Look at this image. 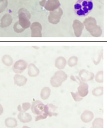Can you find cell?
Here are the masks:
<instances>
[{
    "label": "cell",
    "mask_w": 107,
    "mask_h": 128,
    "mask_svg": "<svg viewBox=\"0 0 107 128\" xmlns=\"http://www.w3.org/2000/svg\"><path fill=\"white\" fill-rule=\"evenodd\" d=\"M94 8L92 0H77L74 5V10L76 15L86 16L91 12Z\"/></svg>",
    "instance_id": "6da1fadb"
},
{
    "label": "cell",
    "mask_w": 107,
    "mask_h": 128,
    "mask_svg": "<svg viewBox=\"0 0 107 128\" xmlns=\"http://www.w3.org/2000/svg\"><path fill=\"white\" fill-rule=\"evenodd\" d=\"M83 24L84 28L94 37H100L102 36V30L99 26L97 25V22L94 17H88L84 19Z\"/></svg>",
    "instance_id": "7a4b0ae2"
},
{
    "label": "cell",
    "mask_w": 107,
    "mask_h": 128,
    "mask_svg": "<svg viewBox=\"0 0 107 128\" xmlns=\"http://www.w3.org/2000/svg\"><path fill=\"white\" fill-rule=\"evenodd\" d=\"M18 22L24 30L30 27L32 23L30 22L31 13L28 9L25 8H20L18 11Z\"/></svg>",
    "instance_id": "3957f363"
},
{
    "label": "cell",
    "mask_w": 107,
    "mask_h": 128,
    "mask_svg": "<svg viewBox=\"0 0 107 128\" xmlns=\"http://www.w3.org/2000/svg\"><path fill=\"white\" fill-rule=\"evenodd\" d=\"M68 78V75L63 70H59L54 73L50 78V83L53 88H58L61 86Z\"/></svg>",
    "instance_id": "277c9868"
},
{
    "label": "cell",
    "mask_w": 107,
    "mask_h": 128,
    "mask_svg": "<svg viewBox=\"0 0 107 128\" xmlns=\"http://www.w3.org/2000/svg\"><path fill=\"white\" fill-rule=\"evenodd\" d=\"M63 14H64V11L62 10V8L61 7H59L56 10L50 11V14L48 17V20L50 24L56 25L60 22Z\"/></svg>",
    "instance_id": "5b68a950"
},
{
    "label": "cell",
    "mask_w": 107,
    "mask_h": 128,
    "mask_svg": "<svg viewBox=\"0 0 107 128\" xmlns=\"http://www.w3.org/2000/svg\"><path fill=\"white\" fill-rule=\"evenodd\" d=\"M28 64L26 61L24 60H19L12 65V71L16 74H21L28 68Z\"/></svg>",
    "instance_id": "8992f818"
},
{
    "label": "cell",
    "mask_w": 107,
    "mask_h": 128,
    "mask_svg": "<svg viewBox=\"0 0 107 128\" xmlns=\"http://www.w3.org/2000/svg\"><path fill=\"white\" fill-rule=\"evenodd\" d=\"M32 32V37H42V27L40 23L38 22H34L32 23L30 27Z\"/></svg>",
    "instance_id": "52a82bcc"
},
{
    "label": "cell",
    "mask_w": 107,
    "mask_h": 128,
    "mask_svg": "<svg viewBox=\"0 0 107 128\" xmlns=\"http://www.w3.org/2000/svg\"><path fill=\"white\" fill-rule=\"evenodd\" d=\"M45 105L41 102V101L37 100V101H33L31 106V110L33 114L36 115L41 114L44 111Z\"/></svg>",
    "instance_id": "ba28073f"
},
{
    "label": "cell",
    "mask_w": 107,
    "mask_h": 128,
    "mask_svg": "<svg viewBox=\"0 0 107 128\" xmlns=\"http://www.w3.org/2000/svg\"><path fill=\"white\" fill-rule=\"evenodd\" d=\"M76 80H78L79 82V85L77 88V92H78V94L82 98H84V97L87 96L89 94L88 84H87V82L81 80L78 76H76Z\"/></svg>",
    "instance_id": "9c48e42d"
},
{
    "label": "cell",
    "mask_w": 107,
    "mask_h": 128,
    "mask_svg": "<svg viewBox=\"0 0 107 128\" xmlns=\"http://www.w3.org/2000/svg\"><path fill=\"white\" fill-rule=\"evenodd\" d=\"M72 26L74 36L76 37H80V36H82V32H83L84 29V25L83 24V22H82L79 20L75 19L72 22Z\"/></svg>",
    "instance_id": "30bf717a"
},
{
    "label": "cell",
    "mask_w": 107,
    "mask_h": 128,
    "mask_svg": "<svg viewBox=\"0 0 107 128\" xmlns=\"http://www.w3.org/2000/svg\"><path fill=\"white\" fill-rule=\"evenodd\" d=\"M78 77L82 81L87 82L88 81H91L94 79L95 78V74L86 69H82L79 71Z\"/></svg>",
    "instance_id": "8fae6325"
},
{
    "label": "cell",
    "mask_w": 107,
    "mask_h": 128,
    "mask_svg": "<svg viewBox=\"0 0 107 128\" xmlns=\"http://www.w3.org/2000/svg\"><path fill=\"white\" fill-rule=\"evenodd\" d=\"M58 107L53 104H47L45 105L44 111L42 114L46 118L47 117H52V116H57L58 114L56 112Z\"/></svg>",
    "instance_id": "7c38bea8"
},
{
    "label": "cell",
    "mask_w": 107,
    "mask_h": 128,
    "mask_svg": "<svg viewBox=\"0 0 107 128\" xmlns=\"http://www.w3.org/2000/svg\"><path fill=\"white\" fill-rule=\"evenodd\" d=\"M60 2L59 0H48L46 1L44 8L48 11H52L60 7Z\"/></svg>",
    "instance_id": "4fadbf2b"
},
{
    "label": "cell",
    "mask_w": 107,
    "mask_h": 128,
    "mask_svg": "<svg viewBox=\"0 0 107 128\" xmlns=\"http://www.w3.org/2000/svg\"><path fill=\"white\" fill-rule=\"evenodd\" d=\"M12 23V17L10 14H5L3 16L0 21V27L2 28H6Z\"/></svg>",
    "instance_id": "5bb4252c"
},
{
    "label": "cell",
    "mask_w": 107,
    "mask_h": 128,
    "mask_svg": "<svg viewBox=\"0 0 107 128\" xmlns=\"http://www.w3.org/2000/svg\"><path fill=\"white\" fill-rule=\"evenodd\" d=\"M94 118V114L91 110H86L80 115V120L84 123H90Z\"/></svg>",
    "instance_id": "9a60e30c"
},
{
    "label": "cell",
    "mask_w": 107,
    "mask_h": 128,
    "mask_svg": "<svg viewBox=\"0 0 107 128\" xmlns=\"http://www.w3.org/2000/svg\"><path fill=\"white\" fill-rule=\"evenodd\" d=\"M27 69H28V74L30 77H37L40 73L39 69L33 63L28 64Z\"/></svg>",
    "instance_id": "2e32d148"
},
{
    "label": "cell",
    "mask_w": 107,
    "mask_h": 128,
    "mask_svg": "<svg viewBox=\"0 0 107 128\" xmlns=\"http://www.w3.org/2000/svg\"><path fill=\"white\" fill-rule=\"evenodd\" d=\"M18 119L20 122L24 124H26L30 122L32 120V116L29 113L24 110H20L19 111L18 114Z\"/></svg>",
    "instance_id": "e0dca14e"
},
{
    "label": "cell",
    "mask_w": 107,
    "mask_h": 128,
    "mask_svg": "<svg viewBox=\"0 0 107 128\" xmlns=\"http://www.w3.org/2000/svg\"><path fill=\"white\" fill-rule=\"evenodd\" d=\"M14 84L17 86H23L26 85L28 81V78L24 75L20 74H16L13 77Z\"/></svg>",
    "instance_id": "ac0fdd59"
},
{
    "label": "cell",
    "mask_w": 107,
    "mask_h": 128,
    "mask_svg": "<svg viewBox=\"0 0 107 128\" xmlns=\"http://www.w3.org/2000/svg\"><path fill=\"white\" fill-rule=\"evenodd\" d=\"M67 65V61L63 56H59L54 62V66L58 70H63Z\"/></svg>",
    "instance_id": "d6986e66"
},
{
    "label": "cell",
    "mask_w": 107,
    "mask_h": 128,
    "mask_svg": "<svg viewBox=\"0 0 107 128\" xmlns=\"http://www.w3.org/2000/svg\"><path fill=\"white\" fill-rule=\"evenodd\" d=\"M5 125L8 128H14L18 126V122L16 118L9 117L5 119Z\"/></svg>",
    "instance_id": "ffe728a7"
},
{
    "label": "cell",
    "mask_w": 107,
    "mask_h": 128,
    "mask_svg": "<svg viewBox=\"0 0 107 128\" xmlns=\"http://www.w3.org/2000/svg\"><path fill=\"white\" fill-rule=\"evenodd\" d=\"M2 62L4 65L7 67H10L13 65V59L12 58L8 55V54H5L2 56Z\"/></svg>",
    "instance_id": "44dd1931"
},
{
    "label": "cell",
    "mask_w": 107,
    "mask_h": 128,
    "mask_svg": "<svg viewBox=\"0 0 107 128\" xmlns=\"http://www.w3.org/2000/svg\"><path fill=\"white\" fill-rule=\"evenodd\" d=\"M51 94V90L49 87H44L40 93V97L42 100H46L48 99Z\"/></svg>",
    "instance_id": "7402d4cb"
},
{
    "label": "cell",
    "mask_w": 107,
    "mask_h": 128,
    "mask_svg": "<svg viewBox=\"0 0 107 128\" xmlns=\"http://www.w3.org/2000/svg\"><path fill=\"white\" fill-rule=\"evenodd\" d=\"M104 120L102 118H95L92 122V128H104Z\"/></svg>",
    "instance_id": "603a6c76"
},
{
    "label": "cell",
    "mask_w": 107,
    "mask_h": 128,
    "mask_svg": "<svg viewBox=\"0 0 107 128\" xmlns=\"http://www.w3.org/2000/svg\"><path fill=\"white\" fill-rule=\"evenodd\" d=\"M78 57L75 56H72L70 57L67 60V66L70 67V68H73L77 66L78 64Z\"/></svg>",
    "instance_id": "cb8c5ba5"
},
{
    "label": "cell",
    "mask_w": 107,
    "mask_h": 128,
    "mask_svg": "<svg viewBox=\"0 0 107 128\" xmlns=\"http://www.w3.org/2000/svg\"><path fill=\"white\" fill-rule=\"evenodd\" d=\"M95 80L97 83L99 84H102L104 82V72L102 70L99 71L98 72L95 74Z\"/></svg>",
    "instance_id": "d4e9b609"
},
{
    "label": "cell",
    "mask_w": 107,
    "mask_h": 128,
    "mask_svg": "<svg viewBox=\"0 0 107 128\" xmlns=\"http://www.w3.org/2000/svg\"><path fill=\"white\" fill-rule=\"evenodd\" d=\"M103 87L102 86H98L95 88L92 91V95L95 97H100L103 95Z\"/></svg>",
    "instance_id": "484cf974"
},
{
    "label": "cell",
    "mask_w": 107,
    "mask_h": 128,
    "mask_svg": "<svg viewBox=\"0 0 107 128\" xmlns=\"http://www.w3.org/2000/svg\"><path fill=\"white\" fill-rule=\"evenodd\" d=\"M13 29H14V31L16 33H18V34L22 33V32H23L25 30L22 27V26L19 24L18 21L14 23L13 26Z\"/></svg>",
    "instance_id": "4316f807"
},
{
    "label": "cell",
    "mask_w": 107,
    "mask_h": 128,
    "mask_svg": "<svg viewBox=\"0 0 107 128\" xmlns=\"http://www.w3.org/2000/svg\"><path fill=\"white\" fill-rule=\"evenodd\" d=\"M70 95L72 96L74 101H76V102H79V101H81L83 100V98H82L80 96L78 92H70Z\"/></svg>",
    "instance_id": "83f0119b"
},
{
    "label": "cell",
    "mask_w": 107,
    "mask_h": 128,
    "mask_svg": "<svg viewBox=\"0 0 107 128\" xmlns=\"http://www.w3.org/2000/svg\"><path fill=\"white\" fill-rule=\"evenodd\" d=\"M8 5L7 0H0V13H2L6 9Z\"/></svg>",
    "instance_id": "f1b7e54d"
},
{
    "label": "cell",
    "mask_w": 107,
    "mask_h": 128,
    "mask_svg": "<svg viewBox=\"0 0 107 128\" xmlns=\"http://www.w3.org/2000/svg\"><path fill=\"white\" fill-rule=\"evenodd\" d=\"M102 52H103V50H100V51H99V54L97 55V60H93V62H94V64L96 65V66H97L98 64L100 63V60H101V59H102Z\"/></svg>",
    "instance_id": "f546056e"
},
{
    "label": "cell",
    "mask_w": 107,
    "mask_h": 128,
    "mask_svg": "<svg viewBox=\"0 0 107 128\" xmlns=\"http://www.w3.org/2000/svg\"><path fill=\"white\" fill-rule=\"evenodd\" d=\"M32 106V104L28 102H26V103H23L21 104V107H22V110L24 111H28L30 108H31Z\"/></svg>",
    "instance_id": "4dcf8cb0"
},
{
    "label": "cell",
    "mask_w": 107,
    "mask_h": 128,
    "mask_svg": "<svg viewBox=\"0 0 107 128\" xmlns=\"http://www.w3.org/2000/svg\"><path fill=\"white\" fill-rule=\"evenodd\" d=\"M46 0H41L40 2H39V4H40L42 7H44L46 5Z\"/></svg>",
    "instance_id": "1f68e13d"
},
{
    "label": "cell",
    "mask_w": 107,
    "mask_h": 128,
    "mask_svg": "<svg viewBox=\"0 0 107 128\" xmlns=\"http://www.w3.org/2000/svg\"><path fill=\"white\" fill-rule=\"evenodd\" d=\"M3 113H4V107L2 106V104L0 103V116L2 115Z\"/></svg>",
    "instance_id": "d6a6232c"
},
{
    "label": "cell",
    "mask_w": 107,
    "mask_h": 128,
    "mask_svg": "<svg viewBox=\"0 0 107 128\" xmlns=\"http://www.w3.org/2000/svg\"><path fill=\"white\" fill-rule=\"evenodd\" d=\"M70 79L74 81V82H76V78L75 76H70Z\"/></svg>",
    "instance_id": "836d02e7"
},
{
    "label": "cell",
    "mask_w": 107,
    "mask_h": 128,
    "mask_svg": "<svg viewBox=\"0 0 107 128\" xmlns=\"http://www.w3.org/2000/svg\"><path fill=\"white\" fill-rule=\"evenodd\" d=\"M22 128H30V127H28V126H24L22 127Z\"/></svg>",
    "instance_id": "e575fe53"
},
{
    "label": "cell",
    "mask_w": 107,
    "mask_h": 128,
    "mask_svg": "<svg viewBox=\"0 0 107 128\" xmlns=\"http://www.w3.org/2000/svg\"><path fill=\"white\" fill-rule=\"evenodd\" d=\"M33 47H34V48H37V49L38 48V47H37V46H33Z\"/></svg>",
    "instance_id": "d590c367"
},
{
    "label": "cell",
    "mask_w": 107,
    "mask_h": 128,
    "mask_svg": "<svg viewBox=\"0 0 107 128\" xmlns=\"http://www.w3.org/2000/svg\"></svg>",
    "instance_id": "8d00e7d4"
},
{
    "label": "cell",
    "mask_w": 107,
    "mask_h": 128,
    "mask_svg": "<svg viewBox=\"0 0 107 128\" xmlns=\"http://www.w3.org/2000/svg\"></svg>",
    "instance_id": "74e56055"
},
{
    "label": "cell",
    "mask_w": 107,
    "mask_h": 128,
    "mask_svg": "<svg viewBox=\"0 0 107 128\" xmlns=\"http://www.w3.org/2000/svg\"></svg>",
    "instance_id": "f35d334b"
}]
</instances>
